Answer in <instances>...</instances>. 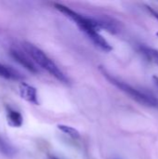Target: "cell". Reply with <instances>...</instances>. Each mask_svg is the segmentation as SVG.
I'll return each instance as SVG.
<instances>
[{"instance_id": "9", "label": "cell", "mask_w": 158, "mask_h": 159, "mask_svg": "<svg viewBox=\"0 0 158 159\" xmlns=\"http://www.w3.org/2000/svg\"><path fill=\"white\" fill-rule=\"evenodd\" d=\"M58 129L62 131L63 133L67 134L68 136L74 138V139H76L80 136L79 134V131L75 129H74L73 127H70V126H66V125H58Z\"/></svg>"}, {"instance_id": "6", "label": "cell", "mask_w": 158, "mask_h": 159, "mask_svg": "<svg viewBox=\"0 0 158 159\" xmlns=\"http://www.w3.org/2000/svg\"><path fill=\"white\" fill-rule=\"evenodd\" d=\"M0 76L5 79L15 80V81L22 80L24 78L20 72H18L17 70H15L10 66H7L2 63H0Z\"/></svg>"}, {"instance_id": "10", "label": "cell", "mask_w": 158, "mask_h": 159, "mask_svg": "<svg viewBox=\"0 0 158 159\" xmlns=\"http://www.w3.org/2000/svg\"><path fill=\"white\" fill-rule=\"evenodd\" d=\"M0 152L7 157H11L14 155L15 150L9 143H7L6 141H4L2 138H0Z\"/></svg>"}, {"instance_id": "13", "label": "cell", "mask_w": 158, "mask_h": 159, "mask_svg": "<svg viewBox=\"0 0 158 159\" xmlns=\"http://www.w3.org/2000/svg\"><path fill=\"white\" fill-rule=\"evenodd\" d=\"M156 35H157V36H158V32H157V33H156Z\"/></svg>"}, {"instance_id": "5", "label": "cell", "mask_w": 158, "mask_h": 159, "mask_svg": "<svg viewBox=\"0 0 158 159\" xmlns=\"http://www.w3.org/2000/svg\"><path fill=\"white\" fill-rule=\"evenodd\" d=\"M10 55L11 57L17 61L19 62L21 66H23L25 69H27L28 71L34 73V74H36L38 73V69L37 67L35 66V64L25 55V54H22L20 51L19 50H10Z\"/></svg>"}, {"instance_id": "2", "label": "cell", "mask_w": 158, "mask_h": 159, "mask_svg": "<svg viewBox=\"0 0 158 159\" xmlns=\"http://www.w3.org/2000/svg\"><path fill=\"white\" fill-rule=\"evenodd\" d=\"M22 47L26 51L27 55L30 58H32L34 61L37 63L40 67L47 71L51 75H53L59 81L62 83H68L69 80L66 77V75L61 71V69L56 65V63L45 54L44 51H42L40 48L28 42H24L22 44Z\"/></svg>"}, {"instance_id": "1", "label": "cell", "mask_w": 158, "mask_h": 159, "mask_svg": "<svg viewBox=\"0 0 158 159\" xmlns=\"http://www.w3.org/2000/svg\"><path fill=\"white\" fill-rule=\"evenodd\" d=\"M101 71L111 84H113L114 86L118 88L121 91L125 92L127 95H129L131 99H133L137 102H140V103L149 106V107L158 109V98H156L155 95H152L148 92L142 91V90L127 84L126 82L119 80L118 78L113 76L111 74H109L105 69H103L102 67H101Z\"/></svg>"}, {"instance_id": "11", "label": "cell", "mask_w": 158, "mask_h": 159, "mask_svg": "<svg viewBox=\"0 0 158 159\" xmlns=\"http://www.w3.org/2000/svg\"><path fill=\"white\" fill-rule=\"evenodd\" d=\"M148 7V9H149V11L152 13V15L156 19L158 20V11H156V10H155V9H153L152 7Z\"/></svg>"}, {"instance_id": "12", "label": "cell", "mask_w": 158, "mask_h": 159, "mask_svg": "<svg viewBox=\"0 0 158 159\" xmlns=\"http://www.w3.org/2000/svg\"><path fill=\"white\" fill-rule=\"evenodd\" d=\"M49 158L50 159H59V158H57V157H49Z\"/></svg>"}, {"instance_id": "4", "label": "cell", "mask_w": 158, "mask_h": 159, "mask_svg": "<svg viewBox=\"0 0 158 159\" xmlns=\"http://www.w3.org/2000/svg\"><path fill=\"white\" fill-rule=\"evenodd\" d=\"M87 36L93 42V44L98 47L100 49L105 51V52H110L113 48L112 46L107 42V40L99 33V31L96 30H91L88 33H86Z\"/></svg>"}, {"instance_id": "8", "label": "cell", "mask_w": 158, "mask_h": 159, "mask_svg": "<svg viewBox=\"0 0 158 159\" xmlns=\"http://www.w3.org/2000/svg\"><path fill=\"white\" fill-rule=\"evenodd\" d=\"M141 53L150 61L155 62L158 66V50L156 48L147 47V46H140Z\"/></svg>"}, {"instance_id": "3", "label": "cell", "mask_w": 158, "mask_h": 159, "mask_svg": "<svg viewBox=\"0 0 158 159\" xmlns=\"http://www.w3.org/2000/svg\"><path fill=\"white\" fill-rule=\"evenodd\" d=\"M19 89H20V97L22 99H24L26 102L33 103L34 105L39 104L38 98H37V91H36V89L34 87L30 86V85L22 82L20 84Z\"/></svg>"}, {"instance_id": "7", "label": "cell", "mask_w": 158, "mask_h": 159, "mask_svg": "<svg viewBox=\"0 0 158 159\" xmlns=\"http://www.w3.org/2000/svg\"><path fill=\"white\" fill-rule=\"evenodd\" d=\"M7 119L8 125L13 128H20L23 124L22 116L10 107H7Z\"/></svg>"}]
</instances>
